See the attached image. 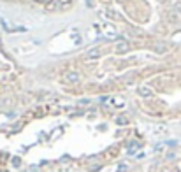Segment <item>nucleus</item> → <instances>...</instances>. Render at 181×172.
<instances>
[{"label":"nucleus","mask_w":181,"mask_h":172,"mask_svg":"<svg viewBox=\"0 0 181 172\" xmlns=\"http://www.w3.org/2000/svg\"><path fill=\"white\" fill-rule=\"evenodd\" d=\"M102 56V49L100 48H91L86 51V60H99Z\"/></svg>","instance_id":"obj_1"},{"label":"nucleus","mask_w":181,"mask_h":172,"mask_svg":"<svg viewBox=\"0 0 181 172\" xmlns=\"http://www.w3.org/2000/svg\"><path fill=\"white\" fill-rule=\"evenodd\" d=\"M65 81H67V83H77V81H79V74H77L76 70L65 72Z\"/></svg>","instance_id":"obj_2"},{"label":"nucleus","mask_w":181,"mask_h":172,"mask_svg":"<svg viewBox=\"0 0 181 172\" xmlns=\"http://www.w3.org/2000/svg\"><path fill=\"white\" fill-rule=\"evenodd\" d=\"M114 49L118 51V53H125V51L128 49V42L127 41H120L116 46H114Z\"/></svg>","instance_id":"obj_3"},{"label":"nucleus","mask_w":181,"mask_h":172,"mask_svg":"<svg viewBox=\"0 0 181 172\" xmlns=\"http://www.w3.org/2000/svg\"><path fill=\"white\" fill-rule=\"evenodd\" d=\"M139 95H142V97H150L151 90H150V88H146V86H142V88H139Z\"/></svg>","instance_id":"obj_4"},{"label":"nucleus","mask_w":181,"mask_h":172,"mask_svg":"<svg viewBox=\"0 0 181 172\" xmlns=\"http://www.w3.org/2000/svg\"><path fill=\"white\" fill-rule=\"evenodd\" d=\"M158 2H163V0H158Z\"/></svg>","instance_id":"obj_5"}]
</instances>
